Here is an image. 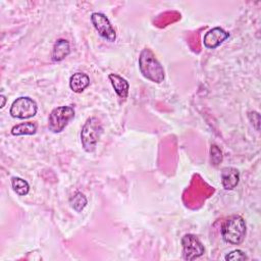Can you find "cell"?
I'll use <instances>...</instances> for the list:
<instances>
[{
	"mask_svg": "<svg viewBox=\"0 0 261 261\" xmlns=\"http://www.w3.org/2000/svg\"><path fill=\"white\" fill-rule=\"evenodd\" d=\"M139 68L143 76L153 83L160 84L164 80L163 66L158 61L154 53L148 48L143 49L140 53Z\"/></svg>",
	"mask_w": 261,
	"mask_h": 261,
	"instance_id": "1",
	"label": "cell"
},
{
	"mask_svg": "<svg viewBox=\"0 0 261 261\" xmlns=\"http://www.w3.org/2000/svg\"><path fill=\"white\" fill-rule=\"evenodd\" d=\"M221 236L225 243L240 245L246 236V223L242 216L232 215L228 217L221 226Z\"/></svg>",
	"mask_w": 261,
	"mask_h": 261,
	"instance_id": "2",
	"label": "cell"
},
{
	"mask_svg": "<svg viewBox=\"0 0 261 261\" xmlns=\"http://www.w3.org/2000/svg\"><path fill=\"white\" fill-rule=\"evenodd\" d=\"M102 133L103 126L97 117L93 116L86 120L81 130V142L86 152L91 153L96 149Z\"/></svg>",
	"mask_w": 261,
	"mask_h": 261,
	"instance_id": "3",
	"label": "cell"
},
{
	"mask_svg": "<svg viewBox=\"0 0 261 261\" xmlns=\"http://www.w3.org/2000/svg\"><path fill=\"white\" fill-rule=\"evenodd\" d=\"M74 117V109L71 106H59L54 108L48 118V127L52 133H61L68 122Z\"/></svg>",
	"mask_w": 261,
	"mask_h": 261,
	"instance_id": "4",
	"label": "cell"
},
{
	"mask_svg": "<svg viewBox=\"0 0 261 261\" xmlns=\"http://www.w3.org/2000/svg\"><path fill=\"white\" fill-rule=\"evenodd\" d=\"M38 110L37 103L30 97H18L10 107V115L14 118L28 119L36 115Z\"/></svg>",
	"mask_w": 261,
	"mask_h": 261,
	"instance_id": "5",
	"label": "cell"
},
{
	"mask_svg": "<svg viewBox=\"0 0 261 261\" xmlns=\"http://www.w3.org/2000/svg\"><path fill=\"white\" fill-rule=\"evenodd\" d=\"M181 246L182 258L188 261L201 257L205 252V248L201 241L198 237L192 233H187L181 238Z\"/></svg>",
	"mask_w": 261,
	"mask_h": 261,
	"instance_id": "6",
	"label": "cell"
},
{
	"mask_svg": "<svg viewBox=\"0 0 261 261\" xmlns=\"http://www.w3.org/2000/svg\"><path fill=\"white\" fill-rule=\"evenodd\" d=\"M91 21L98 32V34L108 42H114L116 39V32L112 27L108 17L101 12H94L91 15Z\"/></svg>",
	"mask_w": 261,
	"mask_h": 261,
	"instance_id": "7",
	"label": "cell"
},
{
	"mask_svg": "<svg viewBox=\"0 0 261 261\" xmlns=\"http://www.w3.org/2000/svg\"><path fill=\"white\" fill-rule=\"evenodd\" d=\"M228 37L229 34L226 31H224L222 28L216 27L209 30L205 34L203 38V43L206 48L215 49L218 46H220Z\"/></svg>",
	"mask_w": 261,
	"mask_h": 261,
	"instance_id": "8",
	"label": "cell"
},
{
	"mask_svg": "<svg viewBox=\"0 0 261 261\" xmlns=\"http://www.w3.org/2000/svg\"><path fill=\"white\" fill-rule=\"evenodd\" d=\"M221 184L225 190L234 189L240 180V172L234 167H224L221 170Z\"/></svg>",
	"mask_w": 261,
	"mask_h": 261,
	"instance_id": "9",
	"label": "cell"
},
{
	"mask_svg": "<svg viewBox=\"0 0 261 261\" xmlns=\"http://www.w3.org/2000/svg\"><path fill=\"white\" fill-rule=\"evenodd\" d=\"M108 79H109L115 93L118 95V97L121 99L127 98L128 90H129L128 82L116 73H110L108 75Z\"/></svg>",
	"mask_w": 261,
	"mask_h": 261,
	"instance_id": "10",
	"label": "cell"
},
{
	"mask_svg": "<svg viewBox=\"0 0 261 261\" xmlns=\"http://www.w3.org/2000/svg\"><path fill=\"white\" fill-rule=\"evenodd\" d=\"M90 85V77L84 72H75L69 79V87L74 93H82Z\"/></svg>",
	"mask_w": 261,
	"mask_h": 261,
	"instance_id": "11",
	"label": "cell"
},
{
	"mask_svg": "<svg viewBox=\"0 0 261 261\" xmlns=\"http://www.w3.org/2000/svg\"><path fill=\"white\" fill-rule=\"evenodd\" d=\"M69 52H70L69 43L64 39H58L53 46L52 59L54 61H61L68 56Z\"/></svg>",
	"mask_w": 261,
	"mask_h": 261,
	"instance_id": "12",
	"label": "cell"
},
{
	"mask_svg": "<svg viewBox=\"0 0 261 261\" xmlns=\"http://www.w3.org/2000/svg\"><path fill=\"white\" fill-rule=\"evenodd\" d=\"M37 132V124L34 122H22L14 125L11 128V134L13 136H22V135H34Z\"/></svg>",
	"mask_w": 261,
	"mask_h": 261,
	"instance_id": "13",
	"label": "cell"
},
{
	"mask_svg": "<svg viewBox=\"0 0 261 261\" xmlns=\"http://www.w3.org/2000/svg\"><path fill=\"white\" fill-rule=\"evenodd\" d=\"M11 186L13 191L19 196H25L30 191V186L28 181L17 176H13L11 178Z\"/></svg>",
	"mask_w": 261,
	"mask_h": 261,
	"instance_id": "14",
	"label": "cell"
},
{
	"mask_svg": "<svg viewBox=\"0 0 261 261\" xmlns=\"http://www.w3.org/2000/svg\"><path fill=\"white\" fill-rule=\"evenodd\" d=\"M70 205L71 207L76 211V212H81L87 205V198L86 196L81 193V192H76L74 195L71 196V198L69 199Z\"/></svg>",
	"mask_w": 261,
	"mask_h": 261,
	"instance_id": "15",
	"label": "cell"
},
{
	"mask_svg": "<svg viewBox=\"0 0 261 261\" xmlns=\"http://www.w3.org/2000/svg\"><path fill=\"white\" fill-rule=\"evenodd\" d=\"M210 158L214 166H217L222 161V152L216 145H211L210 148Z\"/></svg>",
	"mask_w": 261,
	"mask_h": 261,
	"instance_id": "16",
	"label": "cell"
},
{
	"mask_svg": "<svg viewBox=\"0 0 261 261\" xmlns=\"http://www.w3.org/2000/svg\"><path fill=\"white\" fill-rule=\"evenodd\" d=\"M248 257L241 250H234L225 256V260H246Z\"/></svg>",
	"mask_w": 261,
	"mask_h": 261,
	"instance_id": "17",
	"label": "cell"
},
{
	"mask_svg": "<svg viewBox=\"0 0 261 261\" xmlns=\"http://www.w3.org/2000/svg\"><path fill=\"white\" fill-rule=\"evenodd\" d=\"M1 99H2V103H1V108H3L4 106H5V102H6V98H5V96L3 95V94H1Z\"/></svg>",
	"mask_w": 261,
	"mask_h": 261,
	"instance_id": "18",
	"label": "cell"
}]
</instances>
